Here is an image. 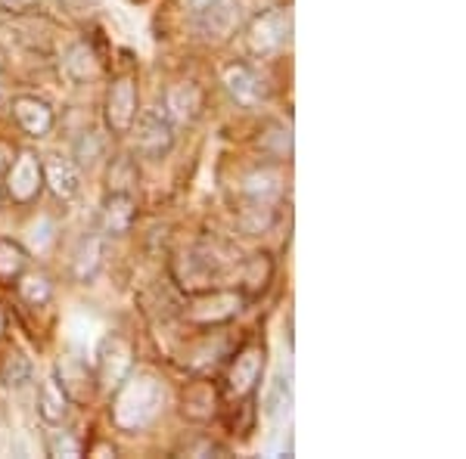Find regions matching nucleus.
<instances>
[{"instance_id": "nucleus-1", "label": "nucleus", "mask_w": 466, "mask_h": 459, "mask_svg": "<svg viewBox=\"0 0 466 459\" xmlns=\"http://www.w3.org/2000/svg\"><path fill=\"white\" fill-rule=\"evenodd\" d=\"M165 404V388L153 373H127L116 385L109 416L122 432H140L159 416Z\"/></svg>"}, {"instance_id": "nucleus-2", "label": "nucleus", "mask_w": 466, "mask_h": 459, "mask_svg": "<svg viewBox=\"0 0 466 459\" xmlns=\"http://www.w3.org/2000/svg\"><path fill=\"white\" fill-rule=\"evenodd\" d=\"M265 342L261 338H249L243 342L237 351L228 354V364H224L221 382H218V391H221V401H243V397H252L255 388L261 385V375H265Z\"/></svg>"}, {"instance_id": "nucleus-3", "label": "nucleus", "mask_w": 466, "mask_h": 459, "mask_svg": "<svg viewBox=\"0 0 466 459\" xmlns=\"http://www.w3.org/2000/svg\"><path fill=\"white\" fill-rule=\"evenodd\" d=\"M224 270V258L218 254L215 245L197 243L187 245L184 252H177L171 258V280L177 283V289H184L187 295H197V292L212 289Z\"/></svg>"}, {"instance_id": "nucleus-4", "label": "nucleus", "mask_w": 466, "mask_h": 459, "mask_svg": "<svg viewBox=\"0 0 466 459\" xmlns=\"http://www.w3.org/2000/svg\"><path fill=\"white\" fill-rule=\"evenodd\" d=\"M246 307V295L239 289H206L190 295V301L184 304V320L193 329H218L228 326L230 320H237V314Z\"/></svg>"}, {"instance_id": "nucleus-5", "label": "nucleus", "mask_w": 466, "mask_h": 459, "mask_svg": "<svg viewBox=\"0 0 466 459\" xmlns=\"http://www.w3.org/2000/svg\"><path fill=\"white\" fill-rule=\"evenodd\" d=\"M137 115H140L137 75H131V72L116 75L106 87V100H103V122H106V131L112 137H125V134H131Z\"/></svg>"}, {"instance_id": "nucleus-6", "label": "nucleus", "mask_w": 466, "mask_h": 459, "mask_svg": "<svg viewBox=\"0 0 466 459\" xmlns=\"http://www.w3.org/2000/svg\"><path fill=\"white\" fill-rule=\"evenodd\" d=\"M292 37V13L287 6H270V10L258 13L249 25H246V50L252 56L265 59L280 54Z\"/></svg>"}, {"instance_id": "nucleus-7", "label": "nucleus", "mask_w": 466, "mask_h": 459, "mask_svg": "<svg viewBox=\"0 0 466 459\" xmlns=\"http://www.w3.org/2000/svg\"><path fill=\"white\" fill-rule=\"evenodd\" d=\"M4 193L10 195L13 205H35L44 193L41 155L32 153V149H19L4 171Z\"/></svg>"}, {"instance_id": "nucleus-8", "label": "nucleus", "mask_w": 466, "mask_h": 459, "mask_svg": "<svg viewBox=\"0 0 466 459\" xmlns=\"http://www.w3.org/2000/svg\"><path fill=\"white\" fill-rule=\"evenodd\" d=\"M131 134H134V153H140L149 162L165 159L171 153V146H175V125L165 118L162 109H147L144 115H137Z\"/></svg>"}, {"instance_id": "nucleus-9", "label": "nucleus", "mask_w": 466, "mask_h": 459, "mask_svg": "<svg viewBox=\"0 0 466 459\" xmlns=\"http://www.w3.org/2000/svg\"><path fill=\"white\" fill-rule=\"evenodd\" d=\"M243 0H208L197 16V32L208 44H228L243 28Z\"/></svg>"}, {"instance_id": "nucleus-10", "label": "nucleus", "mask_w": 466, "mask_h": 459, "mask_svg": "<svg viewBox=\"0 0 466 459\" xmlns=\"http://www.w3.org/2000/svg\"><path fill=\"white\" fill-rule=\"evenodd\" d=\"M10 115L22 134H28L32 140H44L56 127V112L47 100L32 94H19L10 103Z\"/></svg>"}, {"instance_id": "nucleus-11", "label": "nucleus", "mask_w": 466, "mask_h": 459, "mask_svg": "<svg viewBox=\"0 0 466 459\" xmlns=\"http://www.w3.org/2000/svg\"><path fill=\"white\" fill-rule=\"evenodd\" d=\"M56 382L59 388L66 391V397H69L72 404H90L96 394V373L87 366L85 357H78V354H66V357L56 360Z\"/></svg>"}, {"instance_id": "nucleus-12", "label": "nucleus", "mask_w": 466, "mask_h": 459, "mask_svg": "<svg viewBox=\"0 0 466 459\" xmlns=\"http://www.w3.org/2000/svg\"><path fill=\"white\" fill-rule=\"evenodd\" d=\"M218 406H221V391H218V382L212 379H193L180 391V416L187 423H212L218 416Z\"/></svg>"}, {"instance_id": "nucleus-13", "label": "nucleus", "mask_w": 466, "mask_h": 459, "mask_svg": "<svg viewBox=\"0 0 466 459\" xmlns=\"http://www.w3.org/2000/svg\"><path fill=\"white\" fill-rule=\"evenodd\" d=\"M202 106H206V94L197 81H177L165 90L162 112L171 125H193L202 115Z\"/></svg>"}, {"instance_id": "nucleus-14", "label": "nucleus", "mask_w": 466, "mask_h": 459, "mask_svg": "<svg viewBox=\"0 0 466 459\" xmlns=\"http://www.w3.org/2000/svg\"><path fill=\"white\" fill-rule=\"evenodd\" d=\"M134 370V351L125 338L109 335L100 344V357H96V385H109L116 388L127 373Z\"/></svg>"}, {"instance_id": "nucleus-15", "label": "nucleus", "mask_w": 466, "mask_h": 459, "mask_svg": "<svg viewBox=\"0 0 466 459\" xmlns=\"http://www.w3.org/2000/svg\"><path fill=\"white\" fill-rule=\"evenodd\" d=\"M41 168H44V186L59 202H72L81 193V168L69 155H44Z\"/></svg>"}, {"instance_id": "nucleus-16", "label": "nucleus", "mask_w": 466, "mask_h": 459, "mask_svg": "<svg viewBox=\"0 0 466 459\" xmlns=\"http://www.w3.org/2000/svg\"><path fill=\"white\" fill-rule=\"evenodd\" d=\"M134 221H137V199H134V193H106L100 208L103 236L122 239L134 230Z\"/></svg>"}, {"instance_id": "nucleus-17", "label": "nucleus", "mask_w": 466, "mask_h": 459, "mask_svg": "<svg viewBox=\"0 0 466 459\" xmlns=\"http://www.w3.org/2000/svg\"><path fill=\"white\" fill-rule=\"evenodd\" d=\"M72 413V401L66 397V391L59 388L56 375H47L37 388V416H41L44 425H66Z\"/></svg>"}, {"instance_id": "nucleus-18", "label": "nucleus", "mask_w": 466, "mask_h": 459, "mask_svg": "<svg viewBox=\"0 0 466 459\" xmlns=\"http://www.w3.org/2000/svg\"><path fill=\"white\" fill-rule=\"evenodd\" d=\"M274 280V258L268 252H255L243 261V274H239V292L246 301L261 298V292L268 289Z\"/></svg>"}, {"instance_id": "nucleus-19", "label": "nucleus", "mask_w": 466, "mask_h": 459, "mask_svg": "<svg viewBox=\"0 0 466 459\" xmlns=\"http://www.w3.org/2000/svg\"><path fill=\"white\" fill-rule=\"evenodd\" d=\"M19 301L32 311H41L54 301V280H50L44 270H22V276L13 283Z\"/></svg>"}, {"instance_id": "nucleus-20", "label": "nucleus", "mask_w": 466, "mask_h": 459, "mask_svg": "<svg viewBox=\"0 0 466 459\" xmlns=\"http://www.w3.org/2000/svg\"><path fill=\"white\" fill-rule=\"evenodd\" d=\"M224 87H228V94L239 103V106H255V103L261 100V94H265L261 78L243 63L230 65V69L224 72Z\"/></svg>"}, {"instance_id": "nucleus-21", "label": "nucleus", "mask_w": 466, "mask_h": 459, "mask_svg": "<svg viewBox=\"0 0 466 459\" xmlns=\"http://www.w3.org/2000/svg\"><path fill=\"white\" fill-rule=\"evenodd\" d=\"M63 69L75 81V85H85V81H90V78H96V75H100V59H96V54L87 47L85 41H78V44H72L69 54H66Z\"/></svg>"}, {"instance_id": "nucleus-22", "label": "nucleus", "mask_w": 466, "mask_h": 459, "mask_svg": "<svg viewBox=\"0 0 466 459\" xmlns=\"http://www.w3.org/2000/svg\"><path fill=\"white\" fill-rule=\"evenodd\" d=\"M22 270H28V252L16 239L0 236V285L13 289V283L22 276Z\"/></svg>"}, {"instance_id": "nucleus-23", "label": "nucleus", "mask_w": 466, "mask_h": 459, "mask_svg": "<svg viewBox=\"0 0 466 459\" xmlns=\"http://www.w3.org/2000/svg\"><path fill=\"white\" fill-rule=\"evenodd\" d=\"M100 258H103V239L100 236H85L81 239V245L75 248V276H78L81 283L85 280H94V274L100 270Z\"/></svg>"}, {"instance_id": "nucleus-24", "label": "nucleus", "mask_w": 466, "mask_h": 459, "mask_svg": "<svg viewBox=\"0 0 466 459\" xmlns=\"http://www.w3.org/2000/svg\"><path fill=\"white\" fill-rule=\"evenodd\" d=\"M0 382L6 388H22L25 382H32V364L25 354L16 348L0 354Z\"/></svg>"}, {"instance_id": "nucleus-25", "label": "nucleus", "mask_w": 466, "mask_h": 459, "mask_svg": "<svg viewBox=\"0 0 466 459\" xmlns=\"http://www.w3.org/2000/svg\"><path fill=\"white\" fill-rule=\"evenodd\" d=\"M137 162L131 155H116L109 165V193H134L137 190Z\"/></svg>"}, {"instance_id": "nucleus-26", "label": "nucleus", "mask_w": 466, "mask_h": 459, "mask_svg": "<svg viewBox=\"0 0 466 459\" xmlns=\"http://www.w3.org/2000/svg\"><path fill=\"white\" fill-rule=\"evenodd\" d=\"M56 432H47V438H44V450H47V456H54V459H63V456H81L85 454V444H81L78 438H75L72 432H66V428H59L54 425Z\"/></svg>"}, {"instance_id": "nucleus-27", "label": "nucleus", "mask_w": 466, "mask_h": 459, "mask_svg": "<svg viewBox=\"0 0 466 459\" xmlns=\"http://www.w3.org/2000/svg\"><path fill=\"white\" fill-rule=\"evenodd\" d=\"M103 153V143L96 140L94 131H85L78 137V143H75V159H78V168H90L96 159H100Z\"/></svg>"}, {"instance_id": "nucleus-28", "label": "nucleus", "mask_w": 466, "mask_h": 459, "mask_svg": "<svg viewBox=\"0 0 466 459\" xmlns=\"http://www.w3.org/2000/svg\"><path fill=\"white\" fill-rule=\"evenodd\" d=\"M289 401H292V394H289V379H277V385L274 391H270V397H268V413L274 419H280L283 416V410L289 413Z\"/></svg>"}, {"instance_id": "nucleus-29", "label": "nucleus", "mask_w": 466, "mask_h": 459, "mask_svg": "<svg viewBox=\"0 0 466 459\" xmlns=\"http://www.w3.org/2000/svg\"><path fill=\"white\" fill-rule=\"evenodd\" d=\"M41 0H0V13L6 16H28V13L37 10Z\"/></svg>"}, {"instance_id": "nucleus-30", "label": "nucleus", "mask_w": 466, "mask_h": 459, "mask_svg": "<svg viewBox=\"0 0 466 459\" xmlns=\"http://www.w3.org/2000/svg\"><path fill=\"white\" fill-rule=\"evenodd\" d=\"M184 454H190V456H212V454H224L218 444L212 441H199V444H190V447H184Z\"/></svg>"}, {"instance_id": "nucleus-31", "label": "nucleus", "mask_w": 466, "mask_h": 459, "mask_svg": "<svg viewBox=\"0 0 466 459\" xmlns=\"http://www.w3.org/2000/svg\"><path fill=\"white\" fill-rule=\"evenodd\" d=\"M90 454H94V456H116V447H112V444H96Z\"/></svg>"}, {"instance_id": "nucleus-32", "label": "nucleus", "mask_w": 466, "mask_h": 459, "mask_svg": "<svg viewBox=\"0 0 466 459\" xmlns=\"http://www.w3.org/2000/svg\"><path fill=\"white\" fill-rule=\"evenodd\" d=\"M6 326H10V317H6V307H4V301H0V342L6 338Z\"/></svg>"}, {"instance_id": "nucleus-33", "label": "nucleus", "mask_w": 466, "mask_h": 459, "mask_svg": "<svg viewBox=\"0 0 466 459\" xmlns=\"http://www.w3.org/2000/svg\"><path fill=\"white\" fill-rule=\"evenodd\" d=\"M0 96H4V78H0Z\"/></svg>"}, {"instance_id": "nucleus-34", "label": "nucleus", "mask_w": 466, "mask_h": 459, "mask_svg": "<svg viewBox=\"0 0 466 459\" xmlns=\"http://www.w3.org/2000/svg\"><path fill=\"white\" fill-rule=\"evenodd\" d=\"M0 199H4V190H0Z\"/></svg>"}, {"instance_id": "nucleus-35", "label": "nucleus", "mask_w": 466, "mask_h": 459, "mask_svg": "<svg viewBox=\"0 0 466 459\" xmlns=\"http://www.w3.org/2000/svg\"><path fill=\"white\" fill-rule=\"evenodd\" d=\"M137 4H144V0H137Z\"/></svg>"}]
</instances>
